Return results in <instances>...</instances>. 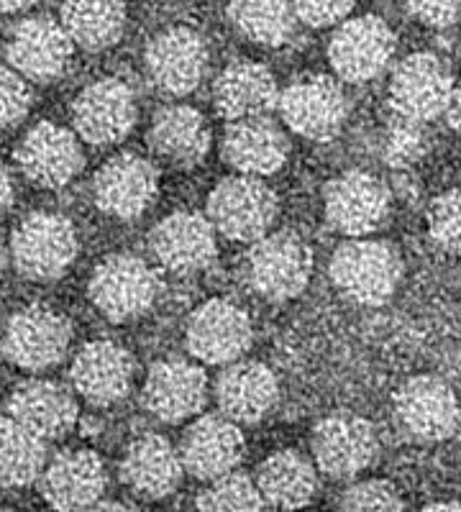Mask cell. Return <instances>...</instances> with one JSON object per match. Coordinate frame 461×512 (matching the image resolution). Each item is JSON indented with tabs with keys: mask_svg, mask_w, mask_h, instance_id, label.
<instances>
[{
	"mask_svg": "<svg viewBox=\"0 0 461 512\" xmlns=\"http://www.w3.org/2000/svg\"><path fill=\"white\" fill-rule=\"evenodd\" d=\"M331 280L351 303L380 308L403 280V259L387 241L349 239L333 251Z\"/></svg>",
	"mask_w": 461,
	"mask_h": 512,
	"instance_id": "obj_1",
	"label": "cell"
},
{
	"mask_svg": "<svg viewBox=\"0 0 461 512\" xmlns=\"http://www.w3.org/2000/svg\"><path fill=\"white\" fill-rule=\"evenodd\" d=\"M454 95V77L436 54L418 52L392 70L387 103L400 121L431 123L444 116Z\"/></svg>",
	"mask_w": 461,
	"mask_h": 512,
	"instance_id": "obj_2",
	"label": "cell"
},
{
	"mask_svg": "<svg viewBox=\"0 0 461 512\" xmlns=\"http://www.w3.org/2000/svg\"><path fill=\"white\" fill-rule=\"evenodd\" d=\"M77 233L65 216L31 213L18 223L11 239L13 264L26 280L52 282L75 262Z\"/></svg>",
	"mask_w": 461,
	"mask_h": 512,
	"instance_id": "obj_3",
	"label": "cell"
},
{
	"mask_svg": "<svg viewBox=\"0 0 461 512\" xmlns=\"http://www.w3.org/2000/svg\"><path fill=\"white\" fill-rule=\"evenodd\" d=\"M277 218V195L257 177H228L208 198V223L231 241H259Z\"/></svg>",
	"mask_w": 461,
	"mask_h": 512,
	"instance_id": "obj_4",
	"label": "cell"
},
{
	"mask_svg": "<svg viewBox=\"0 0 461 512\" xmlns=\"http://www.w3.org/2000/svg\"><path fill=\"white\" fill-rule=\"evenodd\" d=\"M313 251L298 233L282 231L254 241L246 256V280L267 300H290L308 287Z\"/></svg>",
	"mask_w": 461,
	"mask_h": 512,
	"instance_id": "obj_5",
	"label": "cell"
},
{
	"mask_svg": "<svg viewBox=\"0 0 461 512\" xmlns=\"http://www.w3.org/2000/svg\"><path fill=\"white\" fill-rule=\"evenodd\" d=\"M157 295V274L134 254L108 256L90 277V300L113 323H126L144 315Z\"/></svg>",
	"mask_w": 461,
	"mask_h": 512,
	"instance_id": "obj_6",
	"label": "cell"
},
{
	"mask_svg": "<svg viewBox=\"0 0 461 512\" xmlns=\"http://www.w3.org/2000/svg\"><path fill=\"white\" fill-rule=\"evenodd\" d=\"M323 208L331 228L351 239H367L387 223L392 198L380 177L362 169H349L328 182Z\"/></svg>",
	"mask_w": 461,
	"mask_h": 512,
	"instance_id": "obj_7",
	"label": "cell"
},
{
	"mask_svg": "<svg viewBox=\"0 0 461 512\" xmlns=\"http://www.w3.org/2000/svg\"><path fill=\"white\" fill-rule=\"evenodd\" d=\"M392 405L400 428L418 443L446 441L459 428L461 408L456 392L433 374H418L400 384Z\"/></svg>",
	"mask_w": 461,
	"mask_h": 512,
	"instance_id": "obj_8",
	"label": "cell"
},
{
	"mask_svg": "<svg viewBox=\"0 0 461 512\" xmlns=\"http://www.w3.org/2000/svg\"><path fill=\"white\" fill-rule=\"evenodd\" d=\"M72 341L70 320L47 305H29L8 320L3 356L13 367L41 372L65 359Z\"/></svg>",
	"mask_w": 461,
	"mask_h": 512,
	"instance_id": "obj_9",
	"label": "cell"
},
{
	"mask_svg": "<svg viewBox=\"0 0 461 512\" xmlns=\"http://www.w3.org/2000/svg\"><path fill=\"white\" fill-rule=\"evenodd\" d=\"M277 111L290 131L310 141H331L349 116V100L336 80L313 75L292 82L277 98Z\"/></svg>",
	"mask_w": 461,
	"mask_h": 512,
	"instance_id": "obj_10",
	"label": "cell"
},
{
	"mask_svg": "<svg viewBox=\"0 0 461 512\" xmlns=\"http://www.w3.org/2000/svg\"><path fill=\"white\" fill-rule=\"evenodd\" d=\"M380 454V438L367 418L354 413H331L313 431V456L323 474L351 479L367 472Z\"/></svg>",
	"mask_w": 461,
	"mask_h": 512,
	"instance_id": "obj_11",
	"label": "cell"
},
{
	"mask_svg": "<svg viewBox=\"0 0 461 512\" xmlns=\"http://www.w3.org/2000/svg\"><path fill=\"white\" fill-rule=\"evenodd\" d=\"M185 338L190 354L203 364H234L249 351L254 328L241 305L213 297L193 310Z\"/></svg>",
	"mask_w": 461,
	"mask_h": 512,
	"instance_id": "obj_12",
	"label": "cell"
},
{
	"mask_svg": "<svg viewBox=\"0 0 461 512\" xmlns=\"http://www.w3.org/2000/svg\"><path fill=\"white\" fill-rule=\"evenodd\" d=\"M395 47V34L382 18L359 16L336 29L328 44V59L341 80L359 85L390 67Z\"/></svg>",
	"mask_w": 461,
	"mask_h": 512,
	"instance_id": "obj_13",
	"label": "cell"
},
{
	"mask_svg": "<svg viewBox=\"0 0 461 512\" xmlns=\"http://www.w3.org/2000/svg\"><path fill=\"white\" fill-rule=\"evenodd\" d=\"M72 39L59 21L49 16L24 18L13 26L6 41L11 70L31 82H54L65 75L72 62Z\"/></svg>",
	"mask_w": 461,
	"mask_h": 512,
	"instance_id": "obj_14",
	"label": "cell"
},
{
	"mask_svg": "<svg viewBox=\"0 0 461 512\" xmlns=\"http://www.w3.org/2000/svg\"><path fill=\"white\" fill-rule=\"evenodd\" d=\"M72 121L80 139L111 146L131 134L136 123V93L121 77H103L77 95Z\"/></svg>",
	"mask_w": 461,
	"mask_h": 512,
	"instance_id": "obj_15",
	"label": "cell"
},
{
	"mask_svg": "<svg viewBox=\"0 0 461 512\" xmlns=\"http://www.w3.org/2000/svg\"><path fill=\"white\" fill-rule=\"evenodd\" d=\"M159 192V172L139 154H118L98 169L93 180L95 205L118 221H134L152 208Z\"/></svg>",
	"mask_w": 461,
	"mask_h": 512,
	"instance_id": "obj_16",
	"label": "cell"
},
{
	"mask_svg": "<svg viewBox=\"0 0 461 512\" xmlns=\"http://www.w3.org/2000/svg\"><path fill=\"white\" fill-rule=\"evenodd\" d=\"M106 464L93 451H62L39 477L41 497L57 512H85L106 492Z\"/></svg>",
	"mask_w": 461,
	"mask_h": 512,
	"instance_id": "obj_17",
	"label": "cell"
},
{
	"mask_svg": "<svg viewBox=\"0 0 461 512\" xmlns=\"http://www.w3.org/2000/svg\"><path fill=\"white\" fill-rule=\"evenodd\" d=\"M141 400L162 423H182L203 410L208 400V377L193 361L162 359L146 374Z\"/></svg>",
	"mask_w": 461,
	"mask_h": 512,
	"instance_id": "obj_18",
	"label": "cell"
},
{
	"mask_svg": "<svg viewBox=\"0 0 461 512\" xmlns=\"http://www.w3.org/2000/svg\"><path fill=\"white\" fill-rule=\"evenodd\" d=\"M21 175L39 187H65L82 169L80 141L72 131L54 123H39L16 146Z\"/></svg>",
	"mask_w": 461,
	"mask_h": 512,
	"instance_id": "obj_19",
	"label": "cell"
},
{
	"mask_svg": "<svg viewBox=\"0 0 461 512\" xmlns=\"http://www.w3.org/2000/svg\"><path fill=\"white\" fill-rule=\"evenodd\" d=\"M244 454V433L234 420L223 415H203L195 420L185 431L180 446L182 469L203 482H216L236 472Z\"/></svg>",
	"mask_w": 461,
	"mask_h": 512,
	"instance_id": "obj_20",
	"label": "cell"
},
{
	"mask_svg": "<svg viewBox=\"0 0 461 512\" xmlns=\"http://www.w3.org/2000/svg\"><path fill=\"white\" fill-rule=\"evenodd\" d=\"M70 377L82 400L98 408H111L129 395L134 382V359L116 341L100 338L82 346L72 361Z\"/></svg>",
	"mask_w": 461,
	"mask_h": 512,
	"instance_id": "obj_21",
	"label": "cell"
},
{
	"mask_svg": "<svg viewBox=\"0 0 461 512\" xmlns=\"http://www.w3.org/2000/svg\"><path fill=\"white\" fill-rule=\"evenodd\" d=\"M208 49L203 36L187 26H175L157 36L146 49V72L162 93L190 95L203 80Z\"/></svg>",
	"mask_w": 461,
	"mask_h": 512,
	"instance_id": "obj_22",
	"label": "cell"
},
{
	"mask_svg": "<svg viewBox=\"0 0 461 512\" xmlns=\"http://www.w3.org/2000/svg\"><path fill=\"white\" fill-rule=\"evenodd\" d=\"M152 254L167 272H205L216 262V231L200 213H172L157 223L149 236Z\"/></svg>",
	"mask_w": 461,
	"mask_h": 512,
	"instance_id": "obj_23",
	"label": "cell"
},
{
	"mask_svg": "<svg viewBox=\"0 0 461 512\" xmlns=\"http://www.w3.org/2000/svg\"><path fill=\"white\" fill-rule=\"evenodd\" d=\"M77 400L65 384L29 379L8 397V418L24 425L41 441H57L77 425Z\"/></svg>",
	"mask_w": 461,
	"mask_h": 512,
	"instance_id": "obj_24",
	"label": "cell"
},
{
	"mask_svg": "<svg viewBox=\"0 0 461 512\" xmlns=\"http://www.w3.org/2000/svg\"><path fill=\"white\" fill-rule=\"evenodd\" d=\"M223 159L244 177L275 175L277 169L287 162L290 154V141L280 123L269 116L244 118V121H231L223 134L221 144Z\"/></svg>",
	"mask_w": 461,
	"mask_h": 512,
	"instance_id": "obj_25",
	"label": "cell"
},
{
	"mask_svg": "<svg viewBox=\"0 0 461 512\" xmlns=\"http://www.w3.org/2000/svg\"><path fill=\"white\" fill-rule=\"evenodd\" d=\"M280 397L275 372L259 361H234L216 382L221 415L236 425H254L267 418Z\"/></svg>",
	"mask_w": 461,
	"mask_h": 512,
	"instance_id": "obj_26",
	"label": "cell"
},
{
	"mask_svg": "<svg viewBox=\"0 0 461 512\" xmlns=\"http://www.w3.org/2000/svg\"><path fill=\"white\" fill-rule=\"evenodd\" d=\"M180 451L159 433L134 438L121 461V477L131 492L146 500L170 497L182 482Z\"/></svg>",
	"mask_w": 461,
	"mask_h": 512,
	"instance_id": "obj_27",
	"label": "cell"
},
{
	"mask_svg": "<svg viewBox=\"0 0 461 512\" xmlns=\"http://www.w3.org/2000/svg\"><path fill=\"white\" fill-rule=\"evenodd\" d=\"M277 82L272 72L257 62H234L218 75L213 85L216 111L231 121L267 116L277 108Z\"/></svg>",
	"mask_w": 461,
	"mask_h": 512,
	"instance_id": "obj_28",
	"label": "cell"
},
{
	"mask_svg": "<svg viewBox=\"0 0 461 512\" xmlns=\"http://www.w3.org/2000/svg\"><path fill=\"white\" fill-rule=\"evenodd\" d=\"M149 144L167 162L195 167L211 149V131L205 118L190 105H167L154 116Z\"/></svg>",
	"mask_w": 461,
	"mask_h": 512,
	"instance_id": "obj_29",
	"label": "cell"
},
{
	"mask_svg": "<svg viewBox=\"0 0 461 512\" xmlns=\"http://www.w3.org/2000/svg\"><path fill=\"white\" fill-rule=\"evenodd\" d=\"M257 487L267 507L298 512L318 492V474L298 451H277L257 469Z\"/></svg>",
	"mask_w": 461,
	"mask_h": 512,
	"instance_id": "obj_30",
	"label": "cell"
},
{
	"mask_svg": "<svg viewBox=\"0 0 461 512\" xmlns=\"http://www.w3.org/2000/svg\"><path fill=\"white\" fill-rule=\"evenodd\" d=\"M59 24L75 47L98 52L121 39L126 6L123 0H62Z\"/></svg>",
	"mask_w": 461,
	"mask_h": 512,
	"instance_id": "obj_31",
	"label": "cell"
},
{
	"mask_svg": "<svg viewBox=\"0 0 461 512\" xmlns=\"http://www.w3.org/2000/svg\"><path fill=\"white\" fill-rule=\"evenodd\" d=\"M47 466V441H41L24 425L0 418V484L21 489L39 482Z\"/></svg>",
	"mask_w": 461,
	"mask_h": 512,
	"instance_id": "obj_32",
	"label": "cell"
},
{
	"mask_svg": "<svg viewBox=\"0 0 461 512\" xmlns=\"http://www.w3.org/2000/svg\"><path fill=\"white\" fill-rule=\"evenodd\" d=\"M228 18L241 36L262 47H280L295 31L292 0H231Z\"/></svg>",
	"mask_w": 461,
	"mask_h": 512,
	"instance_id": "obj_33",
	"label": "cell"
},
{
	"mask_svg": "<svg viewBox=\"0 0 461 512\" xmlns=\"http://www.w3.org/2000/svg\"><path fill=\"white\" fill-rule=\"evenodd\" d=\"M200 512H267L257 482L246 474L231 472L216 479L198 495Z\"/></svg>",
	"mask_w": 461,
	"mask_h": 512,
	"instance_id": "obj_34",
	"label": "cell"
},
{
	"mask_svg": "<svg viewBox=\"0 0 461 512\" xmlns=\"http://www.w3.org/2000/svg\"><path fill=\"white\" fill-rule=\"evenodd\" d=\"M426 223L436 246L461 256V190L441 192L428 208Z\"/></svg>",
	"mask_w": 461,
	"mask_h": 512,
	"instance_id": "obj_35",
	"label": "cell"
},
{
	"mask_svg": "<svg viewBox=\"0 0 461 512\" xmlns=\"http://www.w3.org/2000/svg\"><path fill=\"white\" fill-rule=\"evenodd\" d=\"M428 149V139L423 134V128L418 123L400 121L395 118L392 126L385 131V141H382V159L395 169L413 167L418 159H423Z\"/></svg>",
	"mask_w": 461,
	"mask_h": 512,
	"instance_id": "obj_36",
	"label": "cell"
},
{
	"mask_svg": "<svg viewBox=\"0 0 461 512\" xmlns=\"http://www.w3.org/2000/svg\"><path fill=\"white\" fill-rule=\"evenodd\" d=\"M339 512H405L397 489L385 479L356 482L341 497Z\"/></svg>",
	"mask_w": 461,
	"mask_h": 512,
	"instance_id": "obj_37",
	"label": "cell"
},
{
	"mask_svg": "<svg viewBox=\"0 0 461 512\" xmlns=\"http://www.w3.org/2000/svg\"><path fill=\"white\" fill-rule=\"evenodd\" d=\"M29 80L13 72L11 67H0V131L21 123L31 108Z\"/></svg>",
	"mask_w": 461,
	"mask_h": 512,
	"instance_id": "obj_38",
	"label": "cell"
},
{
	"mask_svg": "<svg viewBox=\"0 0 461 512\" xmlns=\"http://www.w3.org/2000/svg\"><path fill=\"white\" fill-rule=\"evenodd\" d=\"M295 16L313 29H323L346 16L354 8V0H292Z\"/></svg>",
	"mask_w": 461,
	"mask_h": 512,
	"instance_id": "obj_39",
	"label": "cell"
},
{
	"mask_svg": "<svg viewBox=\"0 0 461 512\" xmlns=\"http://www.w3.org/2000/svg\"><path fill=\"white\" fill-rule=\"evenodd\" d=\"M410 16L431 29L454 26L461 16V0H405Z\"/></svg>",
	"mask_w": 461,
	"mask_h": 512,
	"instance_id": "obj_40",
	"label": "cell"
},
{
	"mask_svg": "<svg viewBox=\"0 0 461 512\" xmlns=\"http://www.w3.org/2000/svg\"><path fill=\"white\" fill-rule=\"evenodd\" d=\"M13 203V182L11 175H8V169L0 164V216L11 208Z\"/></svg>",
	"mask_w": 461,
	"mask_h": 512,
	"instance_id": "obj_41",
	"label": "cell"
},
{
	"mask_svg": "<svg viewBox=\"0 0 461 512\" xmlns=\"http://www.w3.org/2000/svg\"><path fill=\"white\" fill-rule=\"evenodd\" d=\"M446 116H449L451 128L461 134V85H459V88H454L451 103H449V108H446Z\"/></svg>",
	"mask_w": 461,
	"mask_h": 512,
	"instance_id": "obj_42",
	"label": "cell"
},
{
	"mask_svg": "<svg viewBox=\"0 0 461 512\" xmlns=\"http://www.w3.org/2000/svg\"><path fill=\"white\" fill-rule=\"evenodd\" d=\"M88 512H136L134 507L123 505V502H98Z\"/></svg>",
	"mask_w": 461,
	"mask_h": 512,
	"instance_id": "obj_43",
	"label": "cell"
},
{
	"mask_svg": "<svg viewBox=\"0 0 461 512\" xmlns=\"http://www.w3.org/2000/svg\"><path fill=\"white\" fill-rule=\"evenodd\" d=\"M36 0H0V13H16L24 8L34 6Z\"/></svg>",
	"mask_w": 461,
	"mask_h": 512,
	"instance_id": "obj_44",
	"label": "cell"
},
{
	"mask_svg": "<svg viewBox=\"0 0 461 512\" xmlns=\"http://www.w3.org/2000/svg\"><path fill=\"white\" fill-rule=\"evenodd\" d=\"M423 512H461L459 502H433V505L423 507Z\"/></svg>",
	"mask_w": 461,
	"mask_h": 512,
	"instance_id": "obj_45",
	"label": "cell"
},
{
	"mask_svg": "<svg viewBox=\"0 0 461 512\" xmlns=\"http://www.w3.org/2000/svg\"><path fill=\"white\" fill-rule=\"evenodd\" d=\"M6 262H8V251H6V244H3V239H0V277H3V272H6Z\"/></svg>",
	"mask_w": 461,
	"mask_h": 512,
	"instance_id": "obj_46",
	"label": "cell"
},
{
	"mask_svg": "<svg viewBox=\"0 0 461 512\" xmlns=\"http://www.w3.org/2000/svg\"><path fill=\"white\" fill-rule=\"evenodd\" d=\"M0 512H13V510H6V507H0Z\"/></svg>",
	"mask_w": 461,
	"mask_h": 512,
	"instance_id": "obj_47",
	"label": "cell"
},
{
	"mask_svg": "<svg viewBox=\"0 0 461 512\" xmlns=\"http://www.w3.org/2000/svg\"><path fill=\"white\" fill-rule=\"evenodd\" d=\"M459 505H461V502H459Z\"/></svg>",
	"mask_w": 461,
	"mask_h": 512,
	"instance_id": "obj_48",
	"label": "cell"
}]
</instances>
